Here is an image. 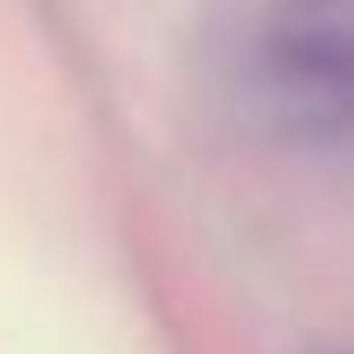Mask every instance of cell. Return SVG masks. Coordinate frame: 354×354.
I'll use <instances>...</instances> for the list:
<instances>
[{
	"label": "cell",
	"instance_id": "obj_1",
	"mask_svg": "<svg viewBox=\"0 0 354 354\" xmlns=\"http://www.w3.org/2000/svg\"><path fill=\"white\" fill-rule=\"evenodd\" d=\"M256 92L308 151L348 145V0H276L256 39Z\"/></svg>",
	"mask_w": 354,
	"mask_h": 354
}]
</instances>
